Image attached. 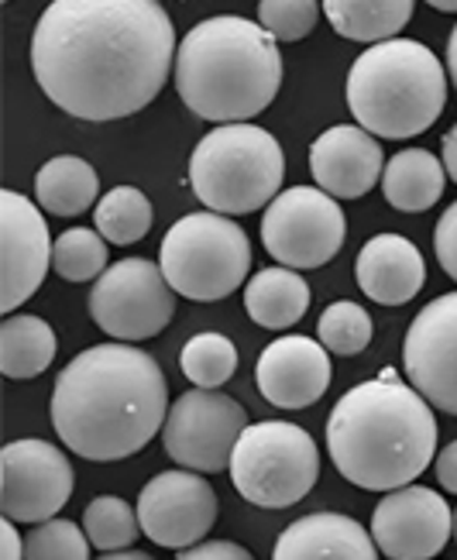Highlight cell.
I'll use <instances>...</instances> for the list:
<instances>
[{
    "instance_id": "1",
    "label": "cell",
    "mask_w": 457,
    "mask_h": 560,
    "mask_svg": "<svg viewBox=\"0 0 457 560\" xmlns=\"http://www.w3.org/2000/svg\"><path fill=\"white\" fill-rule=\"evenodd\" d=\"M176 28L159 0H52L32 35L42 93L80 120L149 107L176 66Z\"/></svg>"
},
{
    "instance_id": "2",
    "label": "cell",
    "mask_w": 457,
    "mask_h": 560,
    "mask_svg": "<svg viewBox=\"0 0 457 560\" xmlns=\"http://www.w3.org/2000/svg\"><path fill=\"white\" fill-rule=\"evenodd\" d=\"M168 382L159 361L134 345H96L72 358L52 388L59 441L86 460H120L165 427Z\"/></svg>"
},
{
    "instance_id": "3",
    "label": "cell",
    "mask_w": 457,
    "mask_h": 560,
    "mask_svg": "<svg viewBox=\"0 0 457 560\" xmlns=\"http://www.w3.org/2000/svg\"><path fill=\"white\" fill-rule=\"evenodd\" d=\"M333 468L368 492H396L426 471L437 451L433 406L392 369L354 385L327 420Z\"/></svg>"
},
{
    "instance_id": "4",
    "label": "cell",
    "mask_w": 457,
    "mask_h": 560,
    "mask_svg": "<svg viewBox=\"0 0 457 560\" xmlns=\"http://www.w3.org/2000/svg\"><path fill=\"white\" fill-rule=\"evenodd\" d=\"M282 86L279 42L261 24L221 14L192 28L176 52V90L183 104L213 125L258 117Z\"/></svg>"
},
{
    "instance_id": "5",
    "label": "cell",
    "mask_w": 457,
    "mask_h": 560,
    "mask_svg": "<svg viewBox=\"0 0 457 560\" xmlns=\"http://www.w3.org/2000/svg\"><path fill=\"white\" fill-rule=\"evenodd\" d=\"M348 107L375 138L406 141L430 131L447 107V72L423 42L389 38L348 72Z\"/></svg>"
},
{
    "instance_id": "6",
    "label": "cell",
    "mask_w": 457,
    "mask_h": 560,
    "mask_svg": "<svg viewBox=\"0 0 457 560\" xmlns=\"http://www.w3.org/2000/svg\"><path fill=\"white\" fill-rule=\"evenodd\" d=\"M285 179L282 144L258 125H216L189 155V186L197 200L224 217L269 207Z\"/></svg>"
},
{
    "instance_id": "7",
    "label": "cell",
    "mask_w": 457,
    "mask_h": 560,
    "mask_svg": "<svg viewBox=\"0 0 457 560\" xmlns=\"http://www.w3.org/2000/svg\"><path fill=\"white\" fill-rule=\"evenodd\" d=\"M159 265L179 296L216 303L248 282L251 241L224 213H186L162 237Z\"/></svg>"
},
{
    "instance_id": "8",
    "label": "cell",
    "mask_w": 457,
    "mask_h": 560,
    "mask_svg": "<svg viewBox=\"0 0 457 560\" xmlns=\"http://www.w3.org/2000/svg\"><path fill=\"white\" fill-rule=\"evenodd\" d=\"M231 478L241 499L258 509H289L303 502L320 478V451L296 423H251L231 457Z\"/></svg>"
},
{
    "instance_id": "9",
    "label": "cell",
    "mask_w": 457,
    "mask_h": 560,
    "mask_svg": "<svg viewBox=\"0 0 457 560\" xmlns=\"http://www.w3.org/2000/svg\"><path fill=\"white\" fill-rule=\"evenodd\" d=\"M344 210L320 186H293L265 207L261 245L285 269H320L344 245Z\"/></svg>"
},
{
    "instance_id": "10",
    "label": "cell",
    "mask_w": 457,
    "mask_h": 560,
    "mask_svg": "<svg viewBox=\"0 0 457 560\" xmlns=\"http://www.w3.org/2000/svg\"><path fill=\"white\" fill-rule=\"evenodd\" d=\"M176 313V289L168 285L162 265L149 258H125L90 289V316L107 337L138 345L168 327Z\"/></svg>"
},
{
    "instance_id": "11",
    "label": "cell",
    "mask_w": 457,
    "mask_h": 560,
    "mask_svg": "<svg viewBox=\"0 0 457 560\" xmlns=\"http://www.w3.org/2000/svg\"><path fill=\"white\" fill-rule=\"evenodd\" d=\"M248 427L241 402L213 388H192L173 402L162 427V447L176 465L213 475L231 468L234 447Z\"/></svg>"
},
{
    "instance_id": "12",
    "label": "cell",
    "mask_w": 457,
    "mask_h": 560,
    "mask_svg": "<svg viewBox=\"0 0 457 560\" xmlns=\"http://www.w3.org/2000/svg\"><path fill=\"white\" fill-rule=\"evenodd\" d=\"M72 495L69 457L48 441H11L0 451V509L14 523L56 520Z\"/></svg>"
},
{
    "instance_id": "13",
    "label": "cell",
    "mask_w": 457,
    "mask_h": 560,
    "mask_svg": "<svg viewBox=\"0 0 457 560\" xmlns=\"http://www.w3.org/2000/svg\"><path fill=\"white\" fill-rule=\"evenodd\" d=\"M138 520L144 537L159 547H197L216 523V492L200 471H162L141 489Z\"/></svg>"
},
{
    "instance_id": "14",
    "label": "cell",
    "mask_w": 457,
    "mask_h": 560,
    "mask_svg": "<svg viewBox=\"0 0 457 560\" xmlns=\"http://www.w3.org/2000/svg\"><path fill=\"white\" fill-rule=\"evenodd\" d=\"M409 385L433 406L457 417V292L426 303L402 340Z\"/></svg>"
},
{
    "instance_id": "15",
    "label": "cell",
    "mask_w": 457,
    "mask_h": 560,
    "mask_svg": "<svg viewBox=\"0 0 457 560\" xmlns=\"http://www.w3.org/2000/svg\"><path fill=\"white\" fill-rule=\"evenodd\" d=\"M454 533V513L447 502L423 485H402L372 513V540L389 560H430L437 557Z\"/></svg>"
},
{
    "instance_id": "16",
    "label": "cell",
    "mask_w": 457,
    "mask_h": 560,
    "mask_svg": "<svg viewBox=\"0 0 457 560\" xmlns=\"http://www.w3.org/2000/svg\"><path fill=\"white\" fill-rule=\"evenodd\" d=\"M52 248L38 207L14 189H0V310L14 313L35 296L52 269Z\"/></svg>"
},
{
    "instance_id": "17",
    "label": "cell",
    "mask_w": 457,
    "mask_h": 560,
    "mask_svg": "<svg viewBox=\"0 0 457 560\" xmlns=\"http://www.w3.org/2000/svg\"><path fill=\"white\" fill-rule=\"evenodd\" d=\"M258 393L279 409H306L330 388V351L317 337H276L258 358Z\"/></svg>"
},
{
    "instance_id": "18",
    "label": "cell",
    "mask_w": 457,
    "mask_h": 560,
    "mask_svg": "<svg viewBox=\"0 0 457 560\" xmlns=\"http://www.w3.org/2000/svg\"><path fill=\"white\" fill-rule=\"evenodd\" d=\"M309 173L333 200H358L385 173L382 144L361 125H333L309 149Z\"/></svg>"
},
{
    "instance_id": "19",
    "label": "cell",
    "mask_w": 457,
    "mask_h": 560,
    "mask_svg": "<svg viewBox=\"0 0 457 560\" xmlns=\"http://www.w3.org/2000/svg\"><path fill=\"white\" fill-rule=\"evenodd\" d=\"M354 279L361 292L382 306H402L426 282V265L417 245L402 234H375L358 255Z\"/></svg>"
},
{
    "instance_id": "20",
    "label": "cell",
    "mask_w": 457,
    "mask_h": 560,
    "mask_svg": "<svg viewBox=\"0 0 457 560\" xmlns=\"http://www.w3.org/2000/svg\"><path fill=\"white\" fill-rule=\"evenodd\" d=\"M272 560H378L372 533L344 513H309L282 529Z\"/></svg>"
},
{
    "instance_id": "21",
    "label": "cell",
    "mask_w": 457,
    "mask_h": 560,
    "mask_svg": "<svg viewBox=\"0 0 457 560\" xmlns=\"http://www.w3.org/2000/svg\"><path fill=\"white\" fill-rule=\"evenodd\" d=\"M309 285L303 282V276L296 269H261L248 279L245 289V310L248 316L265 327V330H289L293 324H300L306 310H309Z\"/></svg>"
},
{
    "instance_id": "22",
    "label": "cell",
    "mask_w": 457,
    "mask_h": 560,
    "mask_svg": "<svg viewBox=\"0 0 457 560\" xmlns=\"http://www.w3.org/2000/svg\"><path fill=\"white\" fill-rule=\"evenodd\" d=\"M444 173L441 159L426 149H402L382 173V192L402 213H423L444 197Z\"/></svg>"
},
{
    "instance_id": "23",
    "label": "cell",
    "mask_w": 457,
    "mask_h": 560,
    "mask_svg": "<svg viewBox=\"0 0 457 560\" xmlns=\"http://www.w3.org/2000/svg\"><path fill=\"white\" fill-rule=\"evenodd\" d=\"M101 197V179L93 165L80 155H56L48 159L35 176V200L52 217H80Z\"/></svg>"
},
{
    "instance_id": "24",
    "label": "cell",
    "mask_w": 457,
    "mask_h": 560,
    "mask_svg": "<svg viewBox=\"0 0 457 560\" xmlns=\"http://www.w3.org/2000/svg\"><path fill=\"white\" fill-rule=\"evenodd\" d=\"M413 8L417 0H324L330 28L348 42L365 45L396 38L413 18Z\"/></svg>"
},
{
    "instance_id": "25",
    "label": "cell",
    "mask_w": 457,
    "mask_h": 560,
    "mask_svg": "<svg viewBox=\"0 0 457 560\" xmlns=\"http://www.w3.org/2000/svg\"><path fill=\"white\" fill-rule=\"evenodd\" d=\"M59 340L42 316L11 313L0 324V372L8 378H35L56 361Z\"/></svg>"
},
{
    "instance_id": "26",
    "label": "cell",
    "mask_w": 457,
    "mask_h": 560,
    "mask_svg": "<svg viewBox=\"0 0 457 560\" xmlns=\"http://www.w3.org/2000/svg\"><path fill=\"white\" fill-rule=\"evenodd\" d=\"M152 203L134 186H117L93 207V228L107 237V245H134L152 231Z\"/></svg>"
},
{
    "instance_id": "27",
    "label": "cell",
    "mask_w": 457,
    "mask_h": 560,
    "mask_svg": "<svg viewBox=\"0 0 457 560\" xmlns=\"http://www.w3.org/2000/svg\"><path fill=\"white\" fill-rule=\"evenodd\" d=\"M179 364L197 388H221L237 372V348L231 345V337L207 330L186 340Z\"/></svg>"
},
{
    "instance_id": "28",
    "label": "cell",
    "mask_w": 457,
    "mask_h": 560,
    "mask_svg": "<svg viewBox=\"0 0 457 560\" xmlns=\"http://www.w3.org/2000/svg\"><path fill=\"white\" fill-rule=\"evenodd\" d=\"M52 269L66 282H96L107 272V237L90 228H69L56 237Z\"/></svg>"
},
{
    "instance_id": "29",
    "label": "cell",
    "mask_w": 457,
    "mask_h": 560,
    "mask_svg": "<svg viewBox=\"0 0 457 560\" xmlns=\"http://www.w3.org/2000/svg\"><path fill=\"white\" fill-rule=\"evenodd\" d=\"M83 529H86V537L96 550L114 553V550H128L138 540L141 520L125 499L96 495L83 513Z\"/></svg>"
},
{
    "instance_id": "30",
    "label": "cell",
    "mask_w": 457,
    "mask_h": 560,
    "mask_svg": "<svg viewBox=\"0 0 457 560\" xmlns=\"http://www.w3.org/2000/svg\"><path fill=\"white\" fill-rule=\"evenodd\" d=\"M372 330H375L372 316L351 300L330 303L317 320V340L330 354H341V358L365 351L372 345Z\"/></svg>"
},
{
    "instance_id": "31",
    "label": "cell",
    "mask_w": 457,
    "mask_h": 560,
    "mask_svg": "<svg viewBox=\"0 0 457 560\" xmlns=\"http://www.w3.org/2000/svg\"><path fill=\"white\" fill-rule=\"evenodd\" d=\"M24 560H90V537L72 520H45L24 533Z\"/></svg>"
},
{
    "instance_id": "32",
    "label": "cell",
    "mask_w": 457,
    "mask_h": 560,
    "mask_svg": "<svg viewBox=\"0 0 457 560\" xmlns=\"http://www.w3.org/2000/svg\"><path fill=\"white\" fill-rule=\"evenodd\" d=\"M320 0H258V24L276 42H300L320 18Z\"/></svg>"
},
{
    "instance_id": "33",
    "label": "cell",
    "mask_w": 457,
    "mask_h": 560,
    "mask_svg": "<svg viewBox=\"0 0 457 560\" xmlns=\"http://www.w3.org/2000/svg\"><path fill=\"white\" fill-rule=\"evenodd\" d=\"M433 252H437L441 269L457 282V200L441 213L437 231H433Z\"/></svg>"
},
{
    "instance_id": "34",
    "label": "cell",
    "mask_w": 457,
    "mask_h": 560,
    "mask_svg": "<svg viewBox=\"0 0 457 560\" xmlns=\"http://www.w3.org/2000/svg\"><path fill=\"white\" fill-rule=\"evenodd\" d=\"M176 560H255V557L234 540H203L197 547H186Z\"/></svg>"
},
{
    "instance_id": "35",
    "label": "cell",
    "mask_w": 457,
    "mask_h": 560,
    "mask_svg": "<svg viewBox=\"0 0 457 560\" xmlns=\"http://www.w3.org/2000/svg\"><path fill=\"white\" fill-rule=\"evenodd\" d=\"M433 468H437V481L441 489L457 495V441H450L447 447H441V454L433 457Z\"/></svg>"
},
{
    "instance_id": "36",
    "label": "cell",
    "mask_w": 457,
    "mask_h": 560,
    "mask_svg": "<svg viewBox=\"0 0 457 560\" xmlns=\"http://www.w3.org/2000/svg\"><path fill=\"white\" fill-rule=\"evenodd\" d=\"M0 540H4V560H24V537L8 516L0 520Z\"/></svg>"
},
{
    "instance_id": "37",
    "label": "cell",
    "mask_w": 457,
    "mask_h": 560,
    "mask_svg": "<svg viewBox=\"0 0 457 560\" xmlns=\"http://www.w3.org/2000/svg\"><path fill=\"white\" fill-rule=\"evenodd\" d=\"M444 168H447V176L457 183V125L444 135Z\"/></svg>"
},
{
    "instance_id": "38",
    "label": "cell",
    "mask_w": 457,
    "mask_h": 560,
    "mask_svg": "<svg viewBox=\"0 0 457 560\" xmlns=\"http://www.w3.org/2000/svg\"><path fill=\"white\" fill-rule=\"evenodd\" d=\"M447 72H450V83L457 90V24H454V32L447 38Z\"/></svg>"
},
{
    "instance_id": "39",
    "label": "cell",
    "mask_w": 457,
    "mask_h": 560,
    "mask_svg": "<svg viewBox=\"0 0 457 560\" xmlns=\"http://www.w3.org/2000/svg\"><path fill=\"white\" fill-rule=\"evenodd\" d=\"M101 560H155V557L141 553V550H114V553H104Z\"/></svg>"
},
{
    "instance_id": "40",
    "label": "cell",
    "mask_w": 457,
    "mask_h": 560,
    "mask_svg": "<svg viewBox=\"0 0 457 560\" xmlns=\"http://www.w3.org/2000/svg\"><path fill=\"white\" fill-rule=\"evenodd\" d=\"M430 8H437L444 14H457V0H426Z\"/></svg>"
},
{
    "instance_id": "41",
    "label": "cell",
    "mask_w": 457,
    "mask_h": 560,
    "mask_svg": "<svg viewBox=\"0 0 457 560\" xmlns=\"http://www.w3.org/2000/svg\"><path fill=\"white\" fill-rule=\"evenodd\" d=\"M454 540H457V509H454Z\"/></svg>"
}]
</instances>
